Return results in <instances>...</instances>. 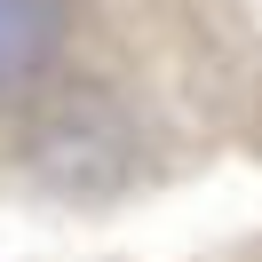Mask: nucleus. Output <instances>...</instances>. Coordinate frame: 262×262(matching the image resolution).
Masks as SVG:
<instances>
[{
    "label": "nucleus",
    "mask_w": 262,
    "mask_h": 262,
    "mask_svg": "<svg viewBox=\"0 0 262 262\" xmlns=\"http://www.w3.org/2000/svg\"><path fill=\"white\" fill-rule=\"evenodd\" d=\"M223 159L183 8L0 0V207L112 223Z\"/></svg>",
    "instance_id": "obj_1"
},
{
    "label": "nucleus",
    "mask_w": 262,
    "mask_h": 262,
    "mask_svg": "<svg viewBox=\"0 0 262 262\" xmlns=\"http://www.w3.org/2000/svg\"><path fill=\"white\" fill-rule=\"evenodd\" d=\"M191 262H262V230H238V238H214V246H199Z\"/></svg>",
    "instance_id": "obj_2"
}]
</instances>
